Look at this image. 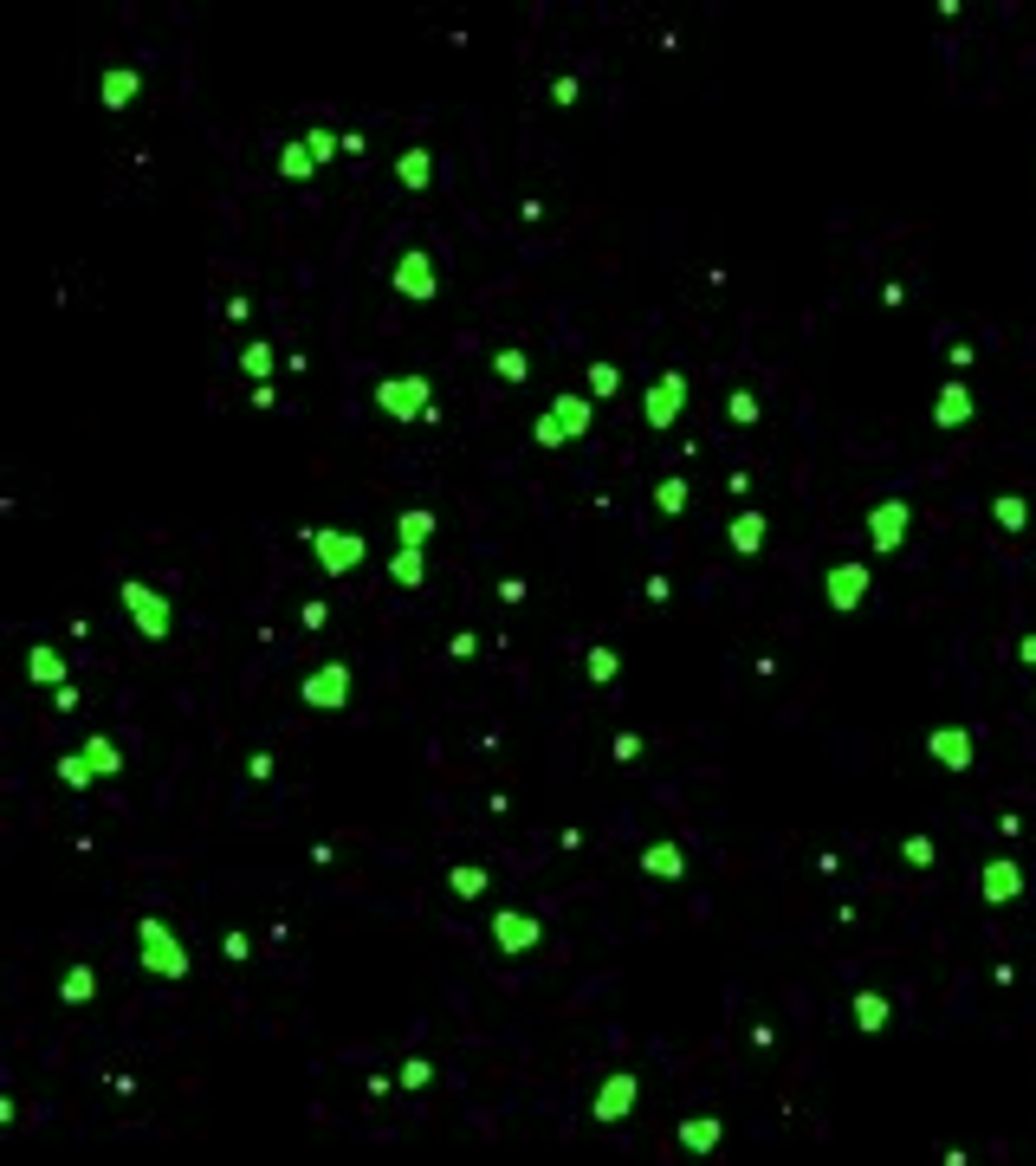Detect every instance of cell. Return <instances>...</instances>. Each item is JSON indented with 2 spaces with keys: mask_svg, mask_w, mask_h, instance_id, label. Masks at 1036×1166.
<instances>
[{
  "mask_svg": "<svg viewBox=\"0 0 1036 1166\" xmlns=\"http://www.w3.org/2000/svg\"><path fill=\"white\" fill-rule=\"evenodd\" d=\"M492 377H499V383H525V377H532V363H525V350H512V344H505L499 356H492Z\"/></svg>",
  "mask_w": 1036,
  "mask_h": 1166,
  "instance_id": "cell-35",
  "label": "cell"
},
{
  "mask_svg": "<svg viewBox=\"0 0 1036 1166\" xmlns=\"http://www.w3.org/2000/svg\"><path fill=\"white\" fill-rule=\"evenodd\" d=\"M272 369H279V356H272V344H266V337H253V344L240 350V377H253V389H259V383L272 377Z\"/></svg>",
  "mask_w": 1036,
  "mask_h": 1166,
  "instance_id": "cell-25",
  "label": "cell"
},
{
  "mask_svg": "<svg viewBox=\"0 0 1036 1166\" xmlns=\"http://www.w3.org/2000/svg\"><path fill=\"white\" fill-rule=\"evenodd\" d=\"M117 603L130 610V622H136V635H143V642H168V635H176V603H168L156 584L123 577V584H117Z\"/></svg>",
  "mask_w": 1036,
  "mask_h": 1166,
  "instance_id": "cell-1",
  "label": "cell"
},
{
  "mask_svg": "<svg viewBox=\"0 0 1036 1166\" xmlns=\"http://www.w3.org/2000/svg\"><path fill=\"white\" fill-rule=\"evenodd\" d=\"M551 98H558V104H577V98H583V85L564 72V78H551Z\"/></svg>",
  "mask_w": 1036,
  "mask_h": 1166,
  "instance_id": "cell-42",
  "label": "cell"
},
{
  "mask_svg": "<svg viewBox=\"0 0 1036 1166\" xmlns=\"http://www.w3.org/2000/svg\"><path fill=\"white\" fill-rule=\"evenodd\" d=\"M376 409L395 415V422H422V415H435V383H428V377H382L376 383Z\"/></svg>",
  "mask_w": 1036,
  "mask_h": 1166,
  "instance_id": "cell-3",
  "label": "cell"
},
{
  "mask_svg": "<svg viewBox=\"0 0 1036 1166\" xmlns=\"http://www.w3.org/2000/svg\"><path fill=\"white\" fill-rule=\"evenodd\" d=\"M901 862L907 868H933V836H901Z\"/></svg>",
  "mask_w": 1036,
  "mask_h": 1166,
  "instance_id": "cell-36",
  "label": "cell"
},
{
  "mask_svg": "<svg viewBox=\"0 0 1036 1166\" xmlns=\"http://www.w3.org/2000/svg\"><path fill=\"white\" fill-rule=\"evenodd\" d=\"M551 415H558V422H564V434H570V441H577V434H590V396H570V389H564V396L558 402H551Z\"/></svg>",
  "mask_w": 1036,
  "mask_h": 1166,
  "instance_id": "cell-21",
  "label": "cell"
},
{
  "mask_svg": "<svg viewBox=\"0 0 1036 1166\" xmlns=\"http://www.w3.org/2000/svg\"><path fill=\"white\" fill-rule=\"evenodd\" d=\"M305 149H312V163L324 169V163H331L337 149H344V136H331V130H305Z\"/></svg>",
  "mask_w": 1036,
  "mask_h": 1166,
  "instance_id": "cell-37",
  "label": "cell"
},
{
  "mask_svg": "<svg viewBox=\"0 0 1036 1166\" xmlns=\"http://www.w3.org/2000/svg\"><path fill=\"white\" fill-rule=\"evenodd\" d=\"M389 584H401V590H422V584H428L422 551H401V544H395V557H389Z\"/></svg>",
  "mask_w": 1036,
  "mask_h": 1166,
  "instance_id": "cell-28",
  "label": "cell"
},
{
  "mask_svg": "<svg viewBox=\"0 0 1036 1166\" xmlns=\"http://www.w3.org/2000/svg\"><path fill=\"white\" fill-rule=\"evenodd\" d=\"M609 752H615V765H636V758L648 752V745H642V733H622V739L609 745Z\"/></svg>",
  "mask_w": 1036,
  "mask_h": 1166,
  "instance_id": "cell-40",
  "label": "cell"
},
{
  "mask_svg": "<svg viewBox=\"0 0 1036 1166\" xmlns=\"http://www.w3.org/2000/svg\"><path fill=\"white\" fill-rule=\"evenodd\" d=\"M869 564H829V577H823V597H829V610H861V597H869Z\"/></svg>",
  "mask_w": 1036,
  "mask_h": 1166,
  "instance_id": "cell-11",
  "label": "cell"
},
{
  "mask_svg": "<svg viewBox=\"0 0 1036 1166\" xmlns=\"http://www.w3.org/2000/svg\"><path fill=\"white\" fill-rule=\"evenodd\" d=\"M1017 655H1024V661L1036 667V635H1024V642H1017Z\"/></svg>",
  "mask_w": 1036,
  "mask_h": 1166,
  "instance_id": "cell-44",
  "label": "cell"
},
{
  "mask_svg": "<svg viewBox=\"0 0 1036 1166\" xmlns=\"http://www.w3.org/2000/svg\"><path fill=\"white\" fill-rule=\"evenodd\" d=\"M765 532H771L765 512H738V519L725 525V544H732L738 557H758V551H765Z\"/></svg>",
  "mask_w": 1036,
  "mask_h": 1166,
  "instance_id": "cell-15",
  "label": "cell"
},
{
  "mask_svg": "<svg viewBox=\"0 0 1036 1166\" xmlns=\"http://www.w3.org/2000/svg\"><path fill=\"white\" fill-rule=\"evenodd\" d=\"M136 959H143L156 978H189V953H182L176 927L156 921V914H143V921H136Z\"/></svg>",
  "mask_w": 1036,
  "mask_h": 1166,
  "instance_id": "cell-2",
  "label": "cell"
},
{
  "mask_svg": "<svg viewBox=\"0 0 1036 1166\" xmlns=\"http://www.w3.org/2000/svg\"><path fill=\"white\" fill-rule=\"evenodd\" d=\"M26 674H33V687H66V655H59L52 642H33V655H26Z\"/></svg>",
  "mask_w": 1036,
  "mask_h": 1166,
  "instance_id": "cell-17",
  "label": "cell"
},
{
  "mask_svg": "<svg viewBox=\"0 0 1036 1166\" xmlns=\"http://www.w3.org/2000/svg\"><path fill=\"white\" fill-rule=\"evenodd\" d=\"M59 784H72V790H91V784H98L91 758H85V752H66V758H59Z\"/></svg>",
  "mask_w": 1036,
  "mask_h": 1166,
  "instance_id": "cell-31",
  "label": "cell"
},
{
  "mask_svg": "<svg viewBox=\"0 0 1036 1166\" xmlns=\"http://www.w3.org/2000/svg\"><path fill=\"white\" fill-rule=\"evenodd\" d=\"M907 525H914V506H907L901 493H888V500H881V506L869 512V544H875L881 557H888V551H901V544H907Z\"/></svg>",
  "mask_w": 1036,
  "mask_h": 1166,
  "instance_id": "cell-6",
  "label": "cell"
},
{
  "mask_svg": "<svg viewBox=\"0 0 1036 1166\" xmlns=\"http://www.w3.org/2000/svg\"><path fill=\"white\" fill-rule=\"evenodd\" d=\"M725 409H732V422H738V428H752V422H758V396H752V389H732V396H725Z\"/></svg>",
  "mask_w": 1036,
  "mask_h": 1166,
  "instance_id": "cell-39",
  "label": "cell"
},
{
  "mask_svg": "<svg viewBox=\"0 0 1036 1166\" xmlns=\"http://www.w3.org/2000/svg\"><path fill=\"white\" fill-rule=\"evenodd\" d=\"M363 551H369L363 532H344V525H318V532H312V557H318L324 570H331V577L357 570V564H363Z\"/></svg>",
  "mask_w": 1036,
  "mask_h": 1166,
  "instance_id": "cell-5",
  "label": "cell"
},
{
  "mask_svg": "<svg viewBox=\"0 0 1036 1166\" xmlns=\"http://www.w3.org/2000/svg\"><path fill=\"white\" fill-rule=\"evenodd\" d=\"M979 894L992 900V908H1011V900L1024 894V868H1017L1011 855H998V862H985V868H979Z\"/></svg>",
  "mask_w": 1036,
  "mask_h": 1166,
  "instance_id": "cell-12",
  "label": "cell"
},
{
  "mask_svg": "<svg viewBox=\"0 0 1036 1166\" xmlns=\"http://www.w3.org/2000/svg\"><path fill=\"white\" fill-rule=\"evenodd\" d=\"M583 396H590V402L622 396V369H615V363H590V369H583Z\"/></svg>",
  "mask_w": 1036,
  "mask_h": 1166,
  "instance_id": "cell-26",
  "label": "cell"
},
{
  "mask_svg": "<svg viewBox=\"0 0 1036 1166\" xmlns=\"http://www.w3.org/2000/svg\"><path fill=\"white\" fill-rule=\"evenodd\" d=\"M59 998H66V1004H91V998H98V972H91V966H72L66 978H59Z\"/></svg>",
  "mask_w": 1036,
  "mask_h": 1166,
  "instance_id": "cell-29",
  "label": "cell"
},
{
  "mask_svg": "<svg viewBox=\"0 0 1036 1166\" xmlns=\"http://www.w3.org/2000/svg\"><path fill=\"white\" fill-rule=\"evenodd\" d=\"M992 519H998V532H1030V500H1024V493H998V500H992Z\"/></svg>",
  "mask_w": 1036,
  "mask_h": 1166,
  "instance_id": "cell-22",
  "label": "cell"
},
{
  "mask_svg": "<svg viewBox=\"0 0 1036 1166\" xmlns=\"http://www.w3.org/2000/svg\"><path fill=\"white\" fill-rule=\"evenodd\" d=\"M428 1082H435V1063H428V1056H409V1063H401V1088L415 1095V1088H428Z\"/></svg>",
  "mask_w": 1036,
  "mask_h": 1166,
  "instance_id": "cell-38",
  "label": "cell"
},
{
  "mask_svg": "<svg viewBox=\"0 0 1036 1166\" xmlns=\"http://www.w3.org/2000/svg\"><path fill=\"white\" fill-rule=\"evenodd\" d=\"M299 694H305V707H318V713H337V707L350 700V667H344V661H324V667H312Z\"/></svg>",
  "mask_w": 1036,
  "mask_h": 1166,
  "instance_id": "cell-8",
  "label": "cell"
},
{
  "mask_svg": "<svg viewBox=\"0 0 1036 1166\" xmlns=\"http://www.w3.org/2000/svg\"><path fill=\"white\" fill-rule=\"evenodd\" d=\"M926 752H933L946 771H965L971 765V733L965 726H933V733H926Z\"/></svg>",
  "mask_w": 1036,
  "mask_h": 1166,
  "instance_id": "cell-13",
  "label": "cell"
},
{
  "mask_svg": "<svg viewBox=\"0 0 1036 1166\" xmlns=\"http://www.w3.org/2000/svg\"><path fill=\"white\" fill-rule=\"evenodd\" d=\"M246 777H253V784H266V777H272V752H253V758H246Z\"/></svg>",
  "mask_w": 1036,
  "mask_h": 1166,
  "instance_id": "cell-43",
  "label": "cell"
},
{
  "mask_svg": "<svg viewBox=\"0 0 1036 1166\" xmlns=\"http://www.w3.org/2000/svg\"><path fill=\"white\" fill-rule=\"evenodd\" d=\"M447 888H454L460 900H479V894H486V868H473V862L447 868Z\"/></svg>",
  "mask_w": 1036,
  "mask_h": 1166,
  "instance_id": "cell-30",
  "label": "cell"
},
{
  "mask_svg": "<svg viewBox=\"0 0 1036 1166\" xmlns=\"http://www.w3.org/2000/svg\"><path fill=\"white\" fill-rule=\"evenodd\" d=\"M279 176H285V182H312V176H318V163H312V149H305V136H292V143L279 149Z\"/></svg>",
  "mask_w": 1036,
  "mask_h": 1166,
  "instance_id": "cell-27",
  "label": "cell"
},
{
  "mask_svg": "<svg viewBox=\"0 0 1036 1166\" xmlns=\"http://www.w3.org/2000/svg\"><path fill=\"white\" fill-rule=\"evenodd\" d=\"M642 868H648V875H661V881H680V875H687V849H680V843H648V849H642Z\"/></svg>",
  "mask_w": 1036,
  "mask_h": 1166,
  "instance_id": "cell-18",
  "label": "cell"
},
{
  "mask_svg": "<svg viewBox=\"0 0 1036 1166\" xmlns=\"http://www.w3.org/2000/svg\"><path fill=\"white\" fill-rule=\"evenodd\" d=\"M221 953H227V959H253V933H227Z\"/></svg>",
  "mask_w": 1036,
  "mask_h": 1166,
  "instance_id": "cell-41",
  "label": "cell"
},
{
  "mask_svg": "<svg viewBox=\"0 0 1036 1166\" xmlns=\"http://www.w3.org/2000/svg\"><path fill=\"white\" fill-rule=\"evenodd\" d=\"M136 85H143V78H136V66H111V72H104V85H98V98L111 104V111H123V104L136 98Z\"/></svg>",
  "mask_w": 1036,
  "mask_h": 1166,
  "instance_id": "cell-23",
  "label": "cell"
},
{
  "mask_svg": "<svg viewBox=\"0 0 1036 1166\" xmlns=\"http://www.w3.org/2000/svg\"><path fill=\"white\" fill-rule=\"evenodd\" d=\"M492 946L499 953H538L545 946V927H538V914H519V908H505V914H492Z\"/></svg>",
  "mask_w": 1036,
  "mask_h": 1166,
  "instance_id": "cell-7",
  "label": "cell"
},
{
  "mask_svg": "<svg viewBox=\"0 0 1036 1166\" xmlns=\"http://www.w3.org/2000/svg\"><path fill=\"white\" fill-rule=\"evenodd\" d=\"M85 758H91V771H98V777H117V771H123V745H117L111 733H91V739H85Z\"/></svg>",
  "mask_w": 1036,
  "mask_h": 1166,
  "instance_id": "cell-24",
  "label": "cell"
},
{
  "mask_svg": "<svg viewBox=\"0 0 1036 1166\" xmlns=\"http://www.w3.org/2000/svg\"><path fill=\"white\" fill-rule=\"evenodd\" d=\"M719 1141H725L719 1115H693V1122H680V1147H687V1154H713Z\"/></svg>",
  "mask_w": 1036,
  "mask_h": 1166,
  "instance_id": "cell-19",
  "label": "cell"
},
{
  "mask_svg": "<svg viewBox=\"0 0 1036 1166\" xmlns=\"http://www.w3.org/2000/svg\"><path fill=\"white\" fill-rule=\"evenodd\" d=\"M583 667H590L596 687H609V680L622 674V655H615V648H590V655H583Z\"/></svg>",
  "mask_w": 1036,
  "mask_h": 1166,
  "instance_id": "cell-34",
  "label": "cell"
},
{
  "mask_svg": "<svg viewBox=\"0 0 1036 1166\" xmlns=\"http://www.w3.org/2000/svg\"><path fill=\"white\" fill-rule=\"evenodd\" d=\"M395 292L401 299H415V305H428L441 292V273H435V259L422 253V246H409V253L395 259Z\"/></svg>",
  "mask_w": 1036,
  "mask_h": 1166,
  "instance_id": "cell-9",
  "label": "cell"
},
{
  "mask_svg": "<svg viewBox=\"0 0 1036 1166\" xmlns=\"http://www.w3.org/2000/svg\"><path fill=\"white\" fill-rule=\"evenodd\" d=\"M687 396H693V383L680 377V369H661V377L648 383V396H642L648 428H674V422H680V409H687Z\"/></svg>",
  "mask_w": 1036,
  "mask_h": 1166,
  "instance_id": "cell-4",
  "label": "cell"
},
{
  "mask_svg": "<svg viewBox=\"0 0 1036 1166\" xmlns=\"http://www.w3.org/2000/svg\"><path fill=\"white\" fill-rule=\"evenodd\" d=\"M395 182L422 195L428 182H435V155H428V149H401V155H395Z\"/></svg>",
  "mask_w": 1036,
  "mask_h": 1166,
  "instance_id": "cell-20",
  "label": "cell"
},
{
  "mask_svg": "<svg viewBox=\"0 0 1036 1166\" xmlns=\"http://www.w3.org/2000/svg\"><path fill=\"white\" fill-rule=\"evenodd\" d=\"M435 532H441V519H435L428 506H409V512L395 519V544H401V551H422V544L435 538Z\"/></svg>",
  "mask_w": 1036,
  "mask_h": 1166,
  "instance_id": "cell-16",
  "label": "cell"
},
{
  "mask_svg": "<svg viewBox=\"0 0 1036 1166\" xmlns=\"http://www.w3.org/2000/svg\"><path fill=\"white\" fill-rule=\"evenodd\" d=\"M965 422H971V389L952 377V383L933 396V428H965Z\"/></svg>",
  "mask_w": 1036,
  "mask_h": 1166,
  "instance_id": "cell-14",
  "label": "cell"
},
{
  "mask_svg": "<svg viewBox=\"0 0 1036 1166\" xmlns=\"http://www.w3.org/2000/svg\"><path fill=\"white\" fill-rule=\"evenodd\" d=\"M888 998H881V991H855V1024H861V1031H881V1024H888Z\"/></svg>",
  "mask_w": 1036,
  "mask_h": 1166,
  "instance_id": "cell-32",
  "label": "cell"
},
{
  "mask_svg": "<svg viewBox=\"0 0 1036 1166\" xmlns=\"http://www.w3.org/2000/svg\"><path fill=\"white\" fill-rule=\"evenodd\" d=\"M687 500H693V487L680 473H668V480H655V506L661 512H687Z\"/></svg>",
  "mask_w": 1036,
  "mask_h": 1166,
  "instance_id": "cell-33",
  "label": "cell"
},
{
  "mask_svg": "<svg viewBox=\"0 0 1036 1166\" xmlns=\"http://www.w3.org/2000/svg\"><path fill=\"white\" fill-rule=\"evenodd\" d=\"M636 1101H642V1082L628 1076V1069H615V1076H602L596 1101H590V1115H596L602 1128H609V1122H622V1115H636Z\"/></svg>",
  "mask_w": 1036,
  "mask_h": 1166,
  "instance_id": "cell-10",
  "label": "cell"
}]
</instances>
